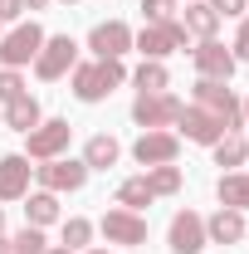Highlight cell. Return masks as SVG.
I'll use <instances>...</instances> for the list:
<instances>
[{
  "label": "cell",
  "instance_id": "836d02e7",
  "mask_svg": "<svg viewBox=\"0 0 249 254\" xmlns=\"http://www.w3.org/2000/svg\"><path fill=\"white\" fill-rule=\"evenodd\" d=\"M0 254H10V240H5V235H0Z\"/></svg>",
  "mask_w": 249,
  "mask_h": 254
},
{
  "label": "cell",
  "instance_id": "d6986e66",
  "mask_svg": "<svg viewBox=\"0 0 249 254\" xmlns=\"http://www.w3.org/2000/svg\"><path fill=\"white\" fill-rule=\"evenodd\" d=\"M181 25H186V34H195V39H215L220 15L205 5V0H186V15H181Z\"/></svg>",
  "mask_w": 249,
  "mask_h": 254
},
{
  "label": "cell",
  "instance_id": "52a82bcc",
  "mask_svg": "<svg viewBox=\"0 0 249 254\" xmlns=\"http://www.w3.org/2000/svg\"><path fill=\"white\" fill-rule=\"evenodd\" d=\"M34 176H39V190H83L88 186V166L73 157H54V161H39L34 166Z\"/></svg>",
  "mask_w": 249,
  "mask_h": 254
},
{
  "label": "cell",
  "instance_id": "4316f807",
  "mask_svg": "<svg viewBox=\"0 0 249 254\" xmlns=\"http://www.w3.org/2000/svg\"><path fill=\"white\" fill-rule=\"evenodd\" d=\"M88 240H93V220H83V215L63 220V250H88Z\"/></svg>",
  "mask_w": 249,
  "mask_h": 254
},
{
  "label": "cell",
  "instance_id": "1f68e13d",
  "mask_svg": "<svg viewBox=\"0 0 249 254\" xmlns=\"http://www.w3.org/2000/svg\"><path fill=\"white\" fill-rule=\"evenodd\" d=\"M20 10H25V0H0V25L20 20Z\"/></svg>",
  "mask_w": 249,
  "mask_h": 254
},
{
  "label": "cell",
  "instance_id": "f35d334b",
  "mask_svg": "<svg viewBox=\"0 0 249 254\" xmlns=\"http://www.w3.org/2000/svg\"><path fill=\"white\" fill-rule=\"evenodd\" d=\"M88 254H108V250H88Z\"/></svg>",
  "mask_w": 249,
  "mask_h": 254
},
{
  "label": "cell",
  "instance_id": "4fadbf2b",
  "mask_svg": "<svg viewBox=\"0 0 249 254\" xmlns=\"http://www.w3.org/2000/svg\"><path fill=\"white\" fill-rule=\"evenodd\" d=\"M190 59H195V73H200V78H220V83H230V73H235V64H240L220 39H200V44L190 49Z\"/></svg>",
  "mask_w": 249,
  "mask_h": 254
},
{
  "label": "cell",
  "instance_id": "5b68a950",
  "mask_svg": "<svg viewBox=\"0 0 249 254\" xmlns=\"http://www.w3.org/2000/svg\"><path fill=\"white\" fill-rule=\"evenodd\" d=\"M73 64H78V44H73L68 34H44V44H39V54H34V73H39L44 83H54Z\"/></svg>",
  "mask_w": 249,
  "mask_h": 254
},
{
  "label": "cell",
  "instance_id": "7402d4cb",
  "mask_svg": "<svg viewBox=\"0 0 249 254\" xmlns=\"http://www.w3.org/2000/svg\"><path fill=\"white\" fill-rule=\"evenodd\" d=\"M132 83H137V93H166L171 88V73H166V64L142 59V68L132 73Z\"/></svg>",
  "mask_w": 249,
  "mask_h": 254
},
{
  "label": "cell",
  "instance_id": "83f0119b",
  "mask_svg": "<svg viewBox=\"0 0 249 254\" xmlns=\"http://www.w3.org/2000/svg\"><path fill=\"white\" fill-rule=\"evenodd\" d=\"M142 15H147V25H166V20H176V0H142Z\"/></svg>",
  "mask_w": 249,
  "mask_h": 254
},
{
  "label": "cell",
  "instance_id": "8d00e7d4",
  "mask_svg": "<svg viewBox=\"0 0 249 254\" xmlns=\"http://www.w3.org/2000/svg\"><path fill=\"white\" fill-rule=\"evenodd\" d=\"M0 235H5V210H0Z\"/></svg>",
  "mask_w": 249,
  "mask_h": 254
},
{
  "label": "cell",
  "instance_id": "ac0fdd59",
  "mask_svg": "<svg viewBox=\"0 0 249 254\" xmlns=\"http://www.w3.org/2000/svg\"><path fill=\"white\" fill-rule=\"evenodd\" d=\"M39 123H44V113H39V98H34V93H20L15 103H5V127H15V132H34Z\"/></svg>",
  "mask_w": 249,
  "mask_h": 254
},
{
  "label": "cell",
  "instance_id": "e575fe53",
  "mask_svg": "<svg viewBox=\"0 0 249 254\" xmlns=\"http://www.w3.org/2000/svg\"><path fill=\"white\" fill-rule=\"evenodd\" d=\"M49 254H73V250H63V245H59V250H54V245H49Z\"/></svg>",
  "mask_w": 249,
  "mask_h": 254
},
{
  "label": "cell",
  "instance_id": "4dcf8cb0",
  "mask_svg": "<svg viewBox=\"0 0 249 254\" xmlns=\"http://www.w3.org/2000/svg\"><path fill=\"white\" fill-rule=\"evenodd\" d=\"M235 59H249V20H240V34H235Z\"/></svg>",
  "mask_w": 249,
  "mask_h": 254
},
{
  "label": "cell",
  "instance_id": "d6a6232c",
  "mask_svg": "<svg viewBox=\"0 0 249 254\" xmlns=\"http://www.w3.org/2000/svg\"><path fill=\"white\" fill-rule=\"evenodd\" d=\"M44 5H49V0H25V10H44Z\"/></svg>",
  "mask_w": 249,
  "mask_h": 254
},
{
  "label": "cell",
  "instance_id": "2e32d148",
  "mask_svg": "<svg viewBox=\"0 0 249 254\" xmlns=\"http://www.w3.org/2000/svg\"><path fill=\"white\" fill-rule=\"evenodd\" d=\"M205 240H210V245H240V240H245V210L220 205L215 215L205 220Z\"/></svg>",
  "mask_w": 249,
  "mask_h": 254
},
{
  "label": "cell",
  "instance_id": "603a6c76",
  "mask_svg": "<svg viewBox=\"0 0 249 254\" xmlns=\"http://www.w3.org/2000/svg\"><path fill=\"white\" fill-rule=\"evenodd\" d=\"M156 195H152V186H147V176H127L123 186H118V205L123 210H142V205H152Z\"/></svg>",
  "mask_w": 249,
  "mask_h": 254
},
{
  "label": "cell",
  "instance_id": "ba28073f",
  "mask_svg": "<svg viewBox=\"0 0 249 254\" xmlns=\"http://www.w3.org/2000/svg\"><path fill=\"white\" fill-rule=\"evenodd\" d=\"M39 44H44V30L39 25H15L10 34H0V64L5 68H20V64H34V54H39Z\"/></svg>",
  "mask_w": 249,
  "mask_h": 254
},
{
  "label": "cell",
  "instance_id": "44dd1931",
  "mask_svg": "<svg viewBox=\"0 0 249 254\" xmlns=\"http://www.w3.org/2000/svg\"><path fill=\"white\" fill-rule=\"evenodd\" d=\"M220 205H230V210H249V171H230V176H220Z\"/></svg>",
  "mask_w": 249,
  "mask_h": 254
},
{
  "label": "cell",
  "instance_id": "9c48e42d",
  "mask_svg": "<svg viewBox=\"0 0 249 254\" xmlns=\"http://www.w3.org/2000/svg\"><path fill=\"white\" fill-rule=\"evenodd\" d=\"M98 230L108 235V245H123V250H137V245H147V220L137 215V210H108L103 220H98Z\"/></svg>",
  "mask_w": 249,
  "mask_h": 254
},
{
  "label": "cell",
  "instance_id": "3957f363",
  "mask_svg": "<svg viewBox=\"0 0 249 254\" xmlns=\"http://www.w3.org/2000/svg\"><path fill=\"white\" fill-rule=\"evenodd\" d=\"M190 98H195V108L215 113L220 123H225V132H240V123H245V108H240V98L230 93L220 78H200V83L190 88Z\"/></svg>",
  "mask_w": 249,
  "mask_h": 254
},
{
  "label": "cell",
  "instance_id": "8992f818",
  "mask_svg": "<svg viewBox=\"0 0 249 254\" xmlns=\"http://www.w3.org/2000/svg\"><path fill=\"white\" fill-rule=\"evenodd\" d=\"M68 137H73V127L63 123V118H49V123H39L34 132H25V157L30 161H54V157H63Z\"/></svg>",
  "mask_w": 249,
  "mask_h": 254
},
{
  "label": "cell",
  "instance_id": "9a60e30c",
  "mask_svg": "<svg viewBox=\"0 0 249 254\" xmlns=\"http://www.w3.org/2000/svg\"><path fill=\"white\" fill-rule=\"evenodd\" d=\"M30 176H34L30 157H20V152L0 157V200H25L30 195Z\"/></svg>",
  "mask_w": 249,
  "mask_h": 254
},
{
  "label": "cell",
  "instance_id": "ab89813d",
  "mask_svg": "<svg viewBox=\"0 0 249 254\" xmlns=\"http://www.w3.org/2000/svg\"><path fill=\"white\" fill-rule=\"evenodd\" d=\"M68 5H73V0H68Z\"/></svg>",
  "mask_w": 249,
  "mask_h": 254
},
{
  "label": "cell",
  "instance_id": "e0dca14e",
  "mask_svg": "<svg viewBox=\"0 0 249 254\" xmlns=\"http://www.w3.org/2000/svg\"><path fill=\"white\" fill-rule=\"evenodd\" d=\"M118 157H123V142L113 132H98V137H88V147H83V166L88 171H108V166H118Z\"/></svg>",
  "mask_w": 249,
  "mask_h": 254
},
{
  "label": "cell",
  "instance_id": "6da1fadb",
  "mask_svg": "<svg viewBox=\"0 0 249 254\" xmlns=\"http://www.w3.org/2000/svg\"><path fill=\"white\" fill-rule=\"evenodd\" d=\"M73 73V98L78 103H103V98L113 93L118 83L127 78L123 59H93V64H73L68 68Z\"/></svg>",
  "mask_w": 249,
  "mask_h": 254
},
{
  "label": "cell",
  "instance_id": "7c38bea8",
  "mask_svg": "<svg viewBox=\"0 0 249 254\" xmlns=\"http://www.w3.org/2000/svg\"><path fill=\"white\" fill-rule=\"evenodd\" d=\"M176 137H186V142H200V147H215L220 137H225V123H220L215 113H205V108H181V118H176Z\"/></svg>",
  "mask_w": 249,
  "mask_h": 254
},
{
  "label": "cell",
  "instance_id": "74e56055",
  "mask_svg": "<svg viewBox=\"0 0 249 254\" xmlns=\"http://www.w3.org/2000/svg\"><path fill=\"white\" fill-rule=\"evenodd\" d=\"M0 127H5V108H0Z\"/></svg>",
  "mask_w": 249,
  "mask_h": 254
},
{
  "label": "cell",
  "instance_id": "ffe728a7",
  "mask_svg": "<svg viewBox=\"0 0 249 254\" xmlns=\"http://www.w3.org/2000/svg\"><path fill=\"white\" fill-rule=\"evenodd\" d=\"M30 205H25V225H34V230H44V225L59 220V195L54 190H34V195H25Z\"/></svg>",
  "mask_w": 249,
  "mask_h": 254
},
{
  "label": "cell",
  "instance_id": "f1b7e54d",
  "mask_svg": "<svg viewBox=\"0 0 249 254\" xmlns=\"http://www.w3.org/2000/svg\"><path fill=\"white\" fill-rule=\"evenodd\" d=\"M20 93H25V78H20V68H0V103H15Z\"/></svg>",
  "mask_w": 249,
  "mask_h": 254
},
{
  "label": "cell",
  "instance_id": "7a4b0ae2",
  "mask_svg": "<svg viewBox=\"0 0 249 254\" xmlns=\"http://www.w3.org/2000/svg\"><path fill=\"white\" fill-rule=\"evenodd\" d=\"M132 49H142V59H166L176 49H190V34L181 20H166V25H142V34H132Z\"/></svg>",
  "mask_w": 249,
  "mask_h": 254
},
{
  "label": "cell",
  "instance_id": "277c9868",
  "mask_svg": "<svg viewBox=\"0 0 249 254\" xmlns=\"http://www.w3.org/2000/svg\"><path fill=\"white\" fill-rule=\"evenodd\" d=\"M181 108H186V103L171 93V88H166V93H137L132 118H137V127H147V132H156V127H166V132H171L176 118H181Z\"/></svg>",
  "mask_w": 249,
  "mask_h": 254
},
{
  "label": "cell",
  "instance_id": "d4e9b609",
  "mask_svg": "<svg viewBox=\"0 0 249 254\" xmlns=\"http://www.w3.org/2000/svg\"><path fill=\"white\" fill-rule=\"evenodd\" d=\"M147 186L152 195H176L181 190V166L171 161V166H147Z\"/></svg>",
  "mask_w": 249,
  "mask_h": 254
},
{
  "label": "cell",
  "instance_id": "cb8c5ba5",
  "mask_svg": "<svg viewBox=\"0 0 249 254\" xmlns=\"http://www.w3.org/2000/svg\"><path fill=\"white\" fill-rule=\"evenodd\" d=\"M245 161H249V142L240 132H225L215 142V166H245Z\"/></svg>",
  "mask_w": 249,
  "mask_h": 254
},
{
  "label": "cell",
  "instance_id": "484cf974",
  "mask_svg": "<svg viewBox=\"0 0 249 254\" xmlns=\"http://www.w3.org/2000/svg\"><path fill=\"white\" fill-rule=\"evenodd\" d=\"M10 254H49V240H44V230L25 225V230L10 240Z\"/></svg>",
  "mask_w": 249,
  "mask_h": 254
},
{
  "label": "cell",
  "instance_id": "d590c367",
  "mask_svg": "<svg viewBox=\"0 0 249 254\" xmlns=\"http://www.w3.org/2000/svg\"><path fill=\"white\" fill-rule=\"evenodd\" d=\"M240 108H245V123H249V98H245V103H240Z\"/></svg>",
  "mask_w": 249,
  "mask_h": 254
},
{
  "label": "cell",
  "instance_id": "8fae6325",
  "mask_svg": "<svg viewBox=\"0 0 249 254\" xmlns=\"http://www.w3.org/2000/svg\"><path fill=\"white\" fill-rule=\"evenodd\" d=\"M132 157L142 161V166H171V161L181 157V137H176V132H166V127L142 132V137L132 142Z\"/></svg>",
  "mask_w": 249,
  "mask_h": 254
},
{
  "label": "cell",
  "instance_id": "30bf717a",
  "mask_svg": "<svg viewBox=\"0 0 249 254\" xmlns=\"http://www.w3.org/2000/svg\"><path fill=\"white\" fill-rule=\"evenodd\" d=\"M166 245L171 254H200L210 240H205V220L195 215V210H176L171 225H166Z\"/></svg>",
  "mask_w": 249,
  "mask_h": 254
},
{
  "label": "cell",
  "instance_id": "f546056e",
  "mask_svg": "<svg viewBox=\"0 0 249 254\" xmlns=\"http://www.w3.org/2000/svg\"><path fill=\"white\" fill-rule=\"evenodd\" d=\"M205 5H210L220 20H225V15H245V5H249V0H205Z\"/></svg>",
  "mask_w": 249,
  "mask_h": 254
},
{
  "label": "cell",
  "instance_id": "5bb4252c",
  "mask_svg": "<svg viewBox=\"0 0 249 254\" xmlns=\"http://www.w3.org/2000/svg\"><path fill=\"white\" fill-rule=\"evenodd\" d=\"M88 49H93L98 59H123L127 49H132V30H127L123 20H103L88 34Z\"/></svg>",
  "mask_w": 249,
  "mask_h": 254
}]
</instances>
